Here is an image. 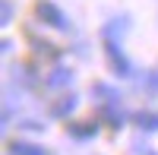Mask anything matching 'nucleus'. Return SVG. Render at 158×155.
Masks as SVG:
<instances>
[{"label": "nucleus", "instance_id": "f257e3e1", "mask_svg": "<svg viewBox=\"0 0 158 155\" xmlns=\"http://www.w3.org/2000/svg\"><path fill=\"white\" fill-rule=\"evenodd\" d=\"M16 155H41V152H35V146H16Z\"/></svg>", "mask_w": 158, "mask_h": 155}]
</instances>
